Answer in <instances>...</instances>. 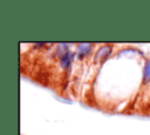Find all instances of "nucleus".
<instances>
[{
	"instance_id": "obj_1",
	"label": "nucleus",
	"mask_w": 150,
	"mask_h": 135,
	"mask_svg": "<svg viewBox=\"0 0 150 135\" xmlns=\"http://www.w3.org/2000/svg\"><path fill=\"white\" fill-rule=\"evenodd\" d=\"M114 45L111 43H103L100 45L98 48H96L94 55H93V62L96 66H102L112 54L114 50Z\"/></svg>"
},
{
	"instance_id": "obj_2",
	"label": "nucleus",
	"mask_w": 150,
	"mask_h": 135,
	"mask_svg": "<svg viewBox=\"0 0 150 135\" xmlns=\"http://www.w3.org/2000/svg\"><path fill=\"white\" fill-rule=\"evenodd\" d=\"M141 113H142L143 115H150V95H149L148 101H146V103L144 104L143 109L141 110Z\"/></svg>"
}]
</instances>
